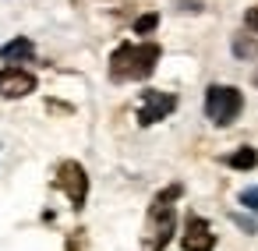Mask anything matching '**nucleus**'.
Wrapping results in <instances>:
<instances>
[{
    "label": "nucleus",
    "instance_id": "nucleus-1",
    "mask_svg": "<svg viewBox=\"0 0 258 251\" xmlns=\"http://www.w3.org/2000/svg\"><path fill=\"white\" fill-rule=\"evenodd\" d=\"M184 195V184H170L163 187L152 205H149V219H145V233H142V247L145 251H166V244L177 233V209L173 202Z\"/></svg>",
    "mask_w": 258,
    "mask_h": 251
},
{
    "label": "nucleus",
    "instance_id": "nucleus-2",
    "mask_svg": "<svg viewBox=\"0 0 258 251\" xmlns=\"http://www.w3.org/2000/svg\"><path fill=\"white\" fill-rule=\"evenodd\" d=\"M163 57L159 43H120L110 53V82H145Z\"/></svg>",
    "mask_w": 258,
    "mask_h": 251
},
{
    "label": "nucleus",
    "instance_id": "nucleus-3",
    "mask_svg": "<svg viewBox=\"0 0 258 251\" xmlns=\"http://www.w3.org/2000/svg\"><path fill=\"white\" fill-rule=\"evenodd\" d=\"M244 110V92L237 85H209L205 89V117L216 128H230Z\"/></svg>",
    "mask_w": 258,
    "mask_h": 251
},
{
    "label": "nucleus",
    "instance_id": "nucleus-4",
    "mask_svg": "<svg viewBox=\"0 0 258 251\" xmlns=\"http://www.w3.org/2000/svg\"><path fill=\"white\" fill-rule=\"evenodd\" d=\"M53 187L68 195L71 209H85V202H89V173H85V166H82L78 159H64V163L57 166Z\"/></svg>",
    "mask_w": 258,
    "mask_h": 251
},
{
    "label": "nucleus",
    "instance_id": "nucleus-5",
    "mask_svg": "<svg viewBox=\"0 0 258 251\" xmlns=\"http://www.w3.org/2000/svg\"><path fill=\"white\" fill-rule=\"evenodd\" d=\"M177 110V96L173 92H159V89H145L138 96V128H152L159 120H166Z\"/></svg>",
    "mask_w": 258,
    "mask_h": 251
},
{
    "label": "nucleus",
    "instance_id": "nucleus-6",
    "mask_svg": "<svg viewBox=\"0 0 258 251\" xmlns=\"http://www.w3.org/2000/svg\"><path fill=\"white\" fill-rule=\"evenodd\" d=\"M180 247H184V251H212V247H216V233H212V226H209L205 216L187 212L184 233H180Z\"/></svg>",
    "mask_w": 258,
    "mask_h": 251
},
{
    "label": "nucleus",
    "instance_id": "nucleus-7",
    "mask_svg": "<svg viewBox=\"0 0 258 251\" xmlns=\"http://www.w3.org/2000/svg\"><path fill=\"white\" fill-rule=\"evenodd\" d=\"M36 75L25 71V68H4L0 71V96L4 99H22L29 92H36Z\"/></svg>",
    "mask_w": 258,
    "mask_h": 251
},
{
    "label": "nucleus",
    "instance_id": "nucleus-8",
    "mask_svg": "<svg viewBox=\"0 0 258 251\" xmlns=\"http://www.w3.org/2000/svg\"><path fill=\"white\" fill-rule=\"evenodd\" d=\"M32 57H36V46H32L29 36H18V39H11V43L0 46V60H4V64H25Z\"/></svg>",
    "mask_w": 258,
    "mask_h": 251
},
{
    "label": "nucleus",
    "instance_id": "nucleus-9",
    "mask_svg": "<svg viewBox=\"0 0 258 251\" xmlns=\"http://www.w3.org/2000/svg\"><path fill=\"white\" fill-rule=\"evenodd\" d=\"M223 163H226L230 170H254V166H258V149H251V145H240L237 152L223 156Z\"/></svg>",
    "mask_w": 258,
    "mask_h": 251
},
{
    "label": "nucleus",
    "instance_id": "nucleus-10",
    "mask_svg": "<svg viewBox=\"0 0 258 251\" xmlns=\"http://www.w3.org/2000/svg\"><path fill=\"white\" fill-rule=\"evenodd\" d=\"M258 53V43L251 39V36H233V57H240V60H251Z\"/></svg>",
    "mask_w": 258,
    "mask_h": 251
},
{
    "label": "nucleus",
    "instance_id": "nucleus-11",
    "mask_svg": "<svg viewBox=\"0 0 258 251\" xmlns=\"http://www.w3.org/2000/svg\"><path fill=\"white\" fill-rule=\"evenodd\" d=\"M159 29V15L156 11H149V15H142L138 22H135V36H149V32H156Z\"/></svg>",
    "mask_w": 258,
    "mask_h": 251
},
{
    "label": "nucleus",
    "instance_id": "nucleus-12",
    "mask_svg": "<svg viewBox=\"0 0 258 251\" xmlns=\"http://www.w3.org/2000/svg\"><path fill=\"white\" fill-rule=\"evenodd\" d=\"M240 205H244V209H251V212H258V184L240 191Z\"/></svg>",
    "mask_w": 258,
    "mask_h": 251
},
{
    "label": "nucleus",
    "instance_id": "nucleus-13",
    "mask_svg": "<svg viewBox=\"0 0 258 251\" xmlns=\"http://www.w3.org/2000/svg\"><path fill=\"white\" fill-rule=\"evenodd\" d=\"M244 25H247V29H251V32H258V4H254V8H247V11H244Z\"/></svg>",
    "mask_w": 258,
    "mask_h": 251
},
{
    "label": "nucleus",
    "instance_id": "nucleus-14",
    "mask_svg": "<svg viewBox=\"0 0 258 251\" xmlns=\"http://www.w3.org/2000/svg\"><path fill=\"white\" fill-rule=\"evenodd\" d=\"M233 223H237L240 230H247V233H254V230H258V223H254V219H244V216H233Z\"/></svg>",
    "mask_w": 258,
    "mask_h": 251
}]
</instances>
